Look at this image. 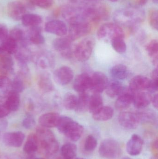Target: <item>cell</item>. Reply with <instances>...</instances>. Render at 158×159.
<instances>
[{"label": "cell", "mask_w": 158, "mask_h": 159, "mask_svg": "<svg viewBox=\"0 0 158 159\" xmlns=\"http://www.w3.org/2000/svg\"><path fill=\"white\" fill-rule=\"evenodd\" d=\"M145 12L143 8L131 6L119 8L114 14V20L117 24L125 27H135L145 19Z\"/></svg>", "instance_id": "6da1fadb"}, {"label": "cell", "mask_w": 158, "mask_h": 159, "mask_svg": "<svg viewBox=\"0 0 158 159\" xmlns=\"http://www.w3.org/2000/svg\"><path fill=\"white\" fill-rule=\"evenodd\" d=\"M82 7L85 20L90 23L107 20L109 18V9L103 3L92 2Z\"/></svg>", "instance_id": "7a4b0ae2"}, {"label": "cell", "mask_w": 158, "mask_h": 159, "mask_svg": "<svg viewBox=\"0 0 158 159\" xmlns=\"http://www.w3.org/2000/svg\"><path fill=\"white\" fill-rule=\"evenodd\" d=\"M58 131L73 142L79 140L84 129L83 126L67 116H61L57 126Z\"/></svg>", "instance_id": "3957f363"}, {"label": "cell", "mask_w": 158, "mask_h": 159, "mask_svg": "<svg viewBox=\"0 0 158 159\" xmlns=\"http://www.w3.org/2000/svg\"><path fill=\"white\" fill-rule=\"evenodd\" d=\"M36 135L38 143L46 154L52 155L57 152L59 144L52 131L41 126L36 129Z\"/></svg>", "instance_id": "277c9868"}, {"label": "cell", "mask_w": 158, "mask_h": 159, "mask_svg": "<svg viewBox=\"0 0 158 159\" xmlns=\"http://www.w3.org/2000/svg\"><path fill=\"white\" fill-rule=\"evenodd\" d=\"M93 38L87 37L78 43L73 48V56L81 62L88 60L92 56L95 46Z\"/></svg>", "instance_id": "5b68a950"}, {"label": "cell", "mask_w": 158, "mask_h": 159, "mask_svg": "<svg viewBox=\"0 0 158 159\" xmlns=\"http://www.w3.org/2000/svg\"><path fill=\"white\" fill-rule=\"evenodd\" d=\"M97 37L99 40L111 42L116 37L124 38V32L121 27L117 23H105L98 29Z\"/></svg>", "instance_id": "8992f818"}, {"label": "cell", "mask_w": 158, "mask_h": 159, "mask_svg": "<svg viewBox=\"0 0 158 159\" xmlns=\"http://www.w3.org/2000/svg\"><path fill=\"white\" fill-rule=\"evenodd\" d=\"M102 157L107 159H116L120 157L122 149L120 144L116 140L108 139L100 144L98 150Z\"/></svg>", "instance_id": "52a82bcc"}, {"label": "cell", "mask_w": 158, "mask_h": 159, "mask_svg": "<svg viewBox=\"0 0 158 159\" xmlns=\"http://www.w3.org/2000/svg\"><path fill=\"white\" fill-rule=\"evenodd\" d=\"M61 14L64 19L70 24L84 21L87 22L84 18L82 6H65L62 7Z\"/></svg>", "instance_id": "ba28073f"}, {"label": "cell", "mask_w": 158, "mask_h": 159, "mask_svg": "<svg viewBox=\"0 0 158 159\" xmlns=\"http://www.w3.org/2000/svg\"><path fill=\"white\" fill-rule=\"evenodd\" d=\"M72 41L68 36L59 37L54 40L53 47L56 51L61 54L63 57L70 59L73 56V49L72 47Z\"/></svg>", "instance_id": "9c48e42d"}, {"label": "cell", "mask_w": 158, "mask_h": 159, "mask_svg": "<svg viewBox=\"0 0 158 159\" xmlns=\"http://www.w3.org/2000/svg\"><path fill=\"white\" fill-rule=\"evenodd\" d=\"M92 30V25L89 22H80L70 24L68 36L72 41L87 35Z\"/></svg>", "instance_id": "30bf717a"}, {"label": "cell", "mask_w": 158, "mask_h": 159, "mask_svg": "<svg viewBox=\"0 0 158 159\" xmlns=\"http://www.w3.org/2000/svg\"><path fill=\"white\" fill-rule=\"evenodd\" d=\"M109 81L105 75L101 72H96L91 76V89L94 93H100L105 90Z\"/></svg>", "instance_id": "8fae6325"}, {"label": "cell", "mask_w": 158, "mask_h": 159, "mask_svg": "<svg viewBox=\"0 0 158 159\" xmlns=\"http://www.w3.org/2000/svg\"><path fill=\"white\" fill-rule=\"evenodd\" d=\"M119 123L127 129H134L139 126L140 121L137 114L130 112H124L119 115Z\"/></svg>", "instance_id": "7c38bea8"}, {"label": "cell", "mask_w": 158, "mask_h": 159, "mask_svg": "<svg viewBox=\"0 0 158 159\" xmlns=\"http://www.w3.org/2000/svg\"><path fill=\"white\" fill-rule=\"evenodd\" d=\"M74 76L73 70L68 66L59 67L53 73V78L55 81L62 86L67 85L71 82Z\"/></svg>", "instance_id": "4fadbf2b"}, {"label": "cell", "mask_w": 158, "mask_h": 159, "mask_svg": "<svg viewBox=\"0 0 158 159\" xmlns=\"http://www.w3.org/2000/svg\"><path fill=\"white\" fill-rule=\"evenodd\" d=\"M7 12L9 17L15 20H21L26 14V7L19 1H13L7 4Z\"/></svg>", "instance_id": "5bb4252c"}, {"label": "cell", "mask_w": 158, "mask_h": 159, "mask_svg": "<svg viewBox=\"0 0 158 159\" xmlns=\"http://www.w3.org/2000/svg\"><path fill=\"white\" fill-rule=\"evenodd\" d=\"M45 31L57 36L62 37L68 33V28L65 22L60 20H52L45 24Z\"/></svg>", "instance_id": "9a60e30c"}, {"label": "cell", "mask_w": 158, "mask_h": 159, "mask_svg": "<svg viewBox=\"0 0 158 159\" xmlns=\"http://www.w3.org/2000/svg\"><path fill=\"white\" fill-rule=\"evenodd\" d=\"M143 140L137 134L132 135L126 145V151L130 156H137L142 152L143 147Z\"/></svg>", "instance_id": "2e32d148"}, {"label": "cell", "mask_w": 158, "mask_h": 159, "mask_svg": "<svg viewBox=\"0 0 158 159\" xmlns=\"http://www.w3.org/2000/svg\"><path fill=\"white\" fill-rule=\"evenodd\" d=\"M25 137V134L20 131L6 133L3 136V142L7 146L19 148L22 145Z\"/></svg>", "instance_id": "e0dca14e"}, {"label": "cell", "mask_w": 158, "mask_h": 159, "mask_svg": "<svg viewBox=\"0 0 158 159\" xmlns=\"http://www.w3.org/2000/svg\"><path fill=\"white\" fill-rule=\"evenodd\" d=\"M150 80L143 75H136L131 80L129 89L133 92H138L148 89Z\"/></svg>", "instance_id": "ac0fdd59"}, {"label": "cell", "mask_w": 158, "mask_h": 159, "mask_svg": "<svg viewBox=\"0 0 158 159\" xmlns=\"http://www.w3.org/2000/svg\"><path fill=\"white\" fill-rule=\"evenodd\" d=\"M118 96L115 102V107L118 110L127 109L133 102V92L130 89H125L124 91Z\"/></svg>", "instance_id": "d6986e66"}, {"label": "cell", "mask_w": 158, "mask_h": 159, "mask_svg": "<svg viewBox=\"0 0 158 159\" xmlns=\"http://www.w3.org/2000/svg\"><path fill=\"white\" fill-rule=\"evenodd\" d=\"M91 86V76L88 74L82 73L75 78L73 82V88L78 92H86L90 89Z\"/></svg>", "instance_id": "ffe728a7"}, {"label": "cell", "mask_w": 158, "mask_h": 159, "mask_svg": "<svg viewBox=\"0 0 158 159\" xmlns=\"http://www.w3.org/2000/svg\"><path fill=\"white\" fill-rule=\"evenodd\" d=\"M61 116L57 113L51 112L41 115L39 119V123L45 128L57 127Z\"/></svg>", "instance_id": "44dd1931"}, {"label": "cell", "mask_w": 158, "mask_h": 159, "mask_svg": "<svg viewBox=\"0 0 158 159\" xmlns=\"http://www.w3.org/2000/svg\"><path fill=\"white\" fill-rule=\"evenodd\" d=\"M152 96L149 92L140 91L134 94V105L139 109H144L150 104Z\"/></svg>", "instance_id": "7402d4cb"}, {"label": "cell", "mask_w": 158, "mask_h": 159, "mask_svg": "<svg viewBox=\"0 0 158 159\" xmlns=\"http://www.w3.org/2000/svg\"><path fill=\"white\" fill-rule=\"evenodd\" d=\"M14 60L10 55L5 53L0 54V73L6 76L14 71Z\"/></svg>", "instance_id": "603a6c76"}, {"label": "cell", "mask_w": 158, "mask_h": 159, "mask_svg": "<svg viewBox=\"0 0 158 159\" xmlns=\"http://www.w3.org/2000/svg\"><path fill=\"white\" fill-rule=\"evenodd\" d=\"M27 37L28 41L35 45L42 44L45 42V38L42 34L41 29L39 26L30 28Z\"/></svg>", "instance_id": "cb8c5ba5"}, {"label": "cell", "mask_w": 158, "mask_h": 159, "mask_svg": "<svg viewBox=\"0 0 158 159\" xmlns=\"http://www.w3.org/2000/svg\"><path fill=\"white\" fill-rule=\"evenodd\" d=\"M5 104L10 112H15L19 108L20 104L19 93L11 91L6 96Z\"/></svg>", "instance_id": "d4e9b609"}, {"label": "cell", "mask_w": 158, "mask_h": 159, "mask_svg": "<svg viewBox=\"0 0 158 159\" xmlns=\"http://www.w3.org/2000/svg\"><path fill=\"white\" fill-rule=\"evenodd\" d=\"M126 88L118 80H113L109 82L106 89V93L108 96L111 98L119 96L125 90Z\"/></svg>", "instance_id": "484cf974"}, {"label": "cell", "mask_w": 158, "mask_h": 159, "mask_svg": "<svg viewBox=\"0 0 158 159\" xmlns=\"http://www.w3.org/2000/svg\"><path fill=\"white\" fill-rule=\"evenodd\" d=\"M18 48V43L8 36L7 38L2 41L0 45V54L2 53L10 55L15 54Z\"/></svg>", "instance_id": "4316f807"}, {"label": "cell", "mask_w": 158, "mask_h": 159, "mask_svg": "<svg viewBox=\"0 0 158 159\" xmlns=\"http://www.w3.org/2000/svg\"><path fill=\"white\" fill-rule=\"evenodd\" d=\"M114 115L113 108L109 106H103L98 111L92 114V117L95 120L104 121L112 118Z\"/></svg>", "instance_id": "83f0119b"}, {"label": "cell", "mask_w": 158, "mask_h": 159, "mask_svg": "<svg viewBox=\"0 0 158 159\" xmlns=\"http://www.w3.org/2000/svg\"><path fill=\"white\" fill-rule=\"evenodd\" d=\"M38 138L36 134H31L28 136L27 142L25 143L23 148V150L26 154L32 155L38 149Z\"/></svg>", "instance_id": "f1b7e54d"}, {"label": "cell", "mask_w": 158, "mask_h": 159, "mask_svg": "<svg viewBox=\"0 0 158 159\" xmlns=\"http://www.w3.org/2000/svg\"><path fill=\"white\" fill-rule=\"evenodd\" d=\"M110 73L114 79L123 80L129 76V72L126 66L122 64H118L111 68Z\"/></svg>", "instance_id": "f546056e"}, {"label": "cell", "mask_w": 158, "mask_h": 159, "mask_svg": "<svg viewBox=\"0 0 158 159\" xmlns=\"http://www.w3.org/2000/svg\"><path fill=\"white\" fill-rule=\"evenodd\" d=\"M22 24L25 27H31L39 26L42 22V18L37 14H25L21 19Z\"/></svg>", "instance_id": "4dcf8cb0"}, {"label": "cell", "mask_w": 158, "mask_h": 159, "mask_svg": "<svg viewBox=\"0 0 158 159\" xmlns=\"http://www.w3.org/2000/svg\"><path fill=\"white\" fill-rule=\"evenodd\" d=\"M103 107V98L99 93H94L90 97L88 109L90 113L94 114Z\"/></svg>", "instance_id": "1f68e13d"}, {"label": "cell", "mask_w": 158, "mask_h": 159, "mask_svg": "<svg viewBox=\"0 0 158 159\" xmlns=\"http://www.w3.org/2000/svg\"><path fill=\"white\" fill-rule=\"evenodd\" d=\"M146 51L150 58L152 62L157 67L158 64V42L157 39H154L149 42L146 46Z\"/></svg>", "instance_id": "d6a6232c"}, {"label": "cell", "mask_w": 158, "mask_h": 159, "mask_svg": "<svg viewBox=\"0 0 158 159\" xmlns=\"http://www.w3.org/2000/svg\"><path fill=\"white\" fill-rule=\"evenodd\" d=\"M90 96L86 92L80 93L78 98L77 106L75 111L77 113H83L89 109Z\"/></svg>", "instance_id": "836d02e7"}, {"label": "cell", "mask_w": 158, "mask_h": 159, "mask_svg": "<svg viewBox=\"0 0 158 159\" xmlns=\"http://www.w3.org/2000/svg\"><path fill=\"white\" fill-rule=\"evenodd\" d=\"M12 90V81L5 75H0V98H5Z\"/></svg>", "instance_id": "e575fe53"}, {"label": "cell", "mask_w": 158, "mask_h": 159, "mask_svg": "<svg viewBox=\"0 0 158 159\" xmlns=\"http://www.w3.org/2000/svg\"><path fill=\"white\" fill-rule=\"evenodd\" d=\"M141 111L136 113L140 122L147 123H154L156 122L157 117L155 112L151 110L142 109Z\"/></svg>", "instance_id": "d590c367"}, {"label": "cell", "mask_w": 158, "mask_h": 159, "mask_svg": "<svg viewBox=\"0 0 158 159\" xmlns=\"http://www.w3.org/2000/svg\"><path fill=\"white\" fill-rule=\"evenodd\" d=\"M15 55L16 59L24 67L26 66L31 59L30 51L26 48V47L22 46L20 49L18 48Z\"/></svg>", "instance_id": "8d00e7d4"}, {"label": "cell", "mask_w": 158, "mask_h": 159, "mask_svg": "<svg viewBox=\"0 0 158 159\" xmlns=\"http://www.w3.org/2000/svg\"><path fill=\"white\" fill-rule=\"evenodd\" d=\"M77 146L71 143L65 144L61 148L62 157L66 159H74L77 155Z\"/></svg>", "instance_id": "74e56055"}, {"label": "cell", "mask_w": 158, "mask_h": 159, "mask_svg": "<svg viewBox=\"0 0 158 159\" xmlns=\"http://www.w3.org/2000/svg\"><path fill=\"white\" fill-rule=\"evenodd\" d=\"M8 37L15 40L16 42L20 43L22 46L26 47L28 44V37L26 38V35L23 31L19 28H15L10 31Z\"/></svg>", "instance_id": "f35d334b"}, {"label": "cell", "mask_w": 158, "mask_h": 159, "mask_svg": "<svg viewBox=\"0 0 158 159\" xmlns=\"http://www.w3.org/2000/svg\"><path fill=\"white\" fill-rule=\"evenodd\" d=\"M39 88L44 92H49L53 90L54 86L53 82L47 75H42L38 80Z\"/></svg>", "instance_id": "ab89813d"}, {"label": "cell", "mask_w": 158, "mask_h": 159, "mask_svg": "<svg viewBox=\"0 0 158 159\" xmlns=\"http://www.w3.org/2000/svg\"><path fill=\"white\" fill-rule=\"evenodd\" d=\"M78 98L74 93H66L63 100V105L65 108L68 110L75 109L77 106Z\"/></svg>", "instance_id": "60d3db41"}, {"label": "cell", "mask_w": 158, "mask_h": 159, "mask_svg": "<svg viewBox=\"0 0 158 159\" xmlns=\"http://www.w3.org/2000/svg\"><path fill=\"white\" fill-rule=\"evenodd\" d=\"M52 55L48 53L41 54L37 60V64L41 68L47 69L52 67L53 64V60Z\"/></svg>", "instance_id": "b9f144b4"}, {"label": "cell", "mask_w": 158, "mask_h": 159, "mask_svg": "<svg viewBox=\"0 0 158 159\" xmlns=\"http://www.w3.org/2000/svg\"><path fill=\"white\" fill-rule=\"evenodd\" d=\"M110 42L112 48L116 52L120 54L126 52L127 50V45L123 37H116L112 39Z\"/></svg>", "instance_id": "7bdbcfd3"}, {"label": "cell", "mask_w": 158, "mask_h": 159, "mask_svg": "<svg viewBox=\"0 0 158 159\" xmlns=\"http://www.w3.org/2000/svg\"><path fill=\"white\" fill-rule=\"evenodd\" d=\"M148 22L150 27L154 30H158V12L156 8L151 9L148 13Z\"/></svg>", "instance_id": "ee69618b"}, {"label": "cell", "mask_w": 158, "mask_h": 159, "mask_svg": "<svg viewBox=\"0 0 158 159\" xmlns=\"http://www.w3.org/2000/svg\"><path fill=\"white\" fill-rule=\"evenodd\" d=\"M97 141L96 138L92 135H89L86 137L84 142V148L86 151L92 152L96 148Z\"/></svg>", "instance_id": "f6af8a7d"}, {"label": "cell", "mask_w": 158, "mask_h": 159, "mask_svg": "<svg viewBox=\"0 0 158 159\" xmlns=\"http://www.w3.org/2000/svg\"><path fill=\"white\" fill-rule=\"evenodd\" d=\"M152 79L150 80V84L148 87V91L149 93H154L157 91L158 89V70L155 69L152 71Z\"/></svg>", "instance_id": "bcb514c9"}, {"label": "cell", "mask_w": 158, "mask_h": 159, "mask_svg": "<svg viewBox=\"0 0 158 159\" xmlns=\"http://www.w3.org/2000/svg\"><path fill=\"white\" fill-rule=\"evenodd\" d=\"M25 89V83L20 77H16L12 81V90L20 93Z\"/></svg>", "instance_id": "7dc6e473"}, {"label": "cell", "mask_w": 158, "mask_h": 159, "mask_svg": "<svg viewBox=\"0 0 158 159\" xmlns=\"http://www.w3.org/2000/svg\"><path fill=\"white\" fill-rule=\"evenodd\" d=\"M32 4L41 8H49L53 5V0H31Z\"/></svg>", "instance_id": "c3c4849f"}, {"label": "cell", "mask_w": 158, "mask_h": 159, "mask_svg": "<svg viewBox=\"0 0 158 159\" xmlns=\"http://www.w3.org/2000/svg\"><path fill=\"white\" fill-rule=\"evenodd\" d=\"M36 124V121L34 118L31 116L28 115L22 121V126L24 128L28 129L33 128Z\"/></svg>", "instance_id": "681fc988"}, {"label": "cell", "mask_w": 158, "mask_h": 159, "mask_svg": "<svg viewBox=\"0 0 158 159\" xmlns=\"http://www.w3.org/2000/svg\"><path fill=\"white\" fill-rule=\"evenodd\" d=\"M8 36V29L6 25L0 24V41H4Z\"/></svg>", "instance_id": "f907efd6"}, {"label": "cell", "mask_w": 158, "mask_h": 159, "mask_svg": "<svg viewBox=\"0 0 158 159\" xmlns=\"http://www.w3.org/2000/svg\"><path fill=\"white\" fill-rule=\"evenodd\" d=\"M10 112H11L9 111V109L7 108L5 104V103H0V119L3 118L4 117L6 116Z\"/></svg>", "instance_id": "816d5d0a"}, {"label": "cell", "mask_w": 158, "mask_h": 159, "mask_svg": "<svg viewBox=\"0 0 158 159\" xmlns=\"http://www.w3.org/2000/svg\"><path fill=\"white\" fill-rule=\"evenodd\" d=\"M151 149L153 153H154V156L157 157L158 150V140L157 138L156 139L151 145Z\"/></svg>", "instance_id": "f5cc1de1"}, {"label": "cell", "mask_w": 158, "mask_h": 159, "mask_svg": "<svg viewBox=\"0 0 158 159\" xmlns=\"http://www.w3.org/2000/svg\"><path fill=\"white\" fill-rule=\"evenodd\" d=\"M147 2H148V0H135V5L134 6L138 7H143L146 4Z\"/></svg>", "instance_id": "db71d44e"}, {"label": "cell", "mask_w": 158, "mask_h": 159, "mask_svg": "<svg viewBox=\"0 0 158 159\" xmlns=\"http://www.w3.org/2000/svg\"><path fill=\"white\" fill-rule=\"evenodd\" d=\"M151 102L155 108L157 109L158 107V94H156L153 97H152Z\"/></svg>", "instance_id": "11a10c76"}, {"label": "cell", "mask_w": 158, "mask_h": 159, "mask_svg": "<svg viewBox=\"0 0 158 159\" xmlns=\"http://www.w3.org/2000/svg\"><path fill=\"white\" fill-rule=\"evenodd\" d=\"M27 159H44L43 158H41L40 157H34V156H32V155H31V156H30L29 157L27 158Z\"/></svg>", "instance_id": "9f6ffc18"}, {"label": "cell", "mask_w": 158, "mask_h": 159, "mask_svg": "<svg viewBox=\"0 0 158 159\" xmlns=\"http://www.w3.org/2000/svg\"><path fill=\"white\" fill-rule=\"evenodd\" d=\"M152 2L155 4H158V0H152Z\"/></svg>", "instance_id": "6f0895ef"}, {"label": "cell", "mask_w": 158, "mask_h": 159, "mask_svg": "<svg viewBox=\"0 0 158 159\" xmlns=\"http://www.w3.org/2000/svg\"><path fill=\"white\" fill-rule=\"evenodd\" d=\"M109 1L111 2H117L119 0H109Z\"/></svg>", "instance_id": "680465c9"}, {"label": "cell", "mask_w": 158, "mask_h": 159, "mask_svg": "<svg viewBox=\"0 0 158 159\" xmlns=\"http://www.w3.org/2000/svg\"><path fill=\"white\" fill-rule=\"evenodd\" d=\"M150 159H158L157 157H155L154 156V157H152Z\"/></svg>", "instance_id": "91938a15"}, {"label": "cell", "mask_w": 158, "mask_h": 159, "mask_svg": "<svg viewBox=\"0 0 158 159\" xmlns=\"http://www.w3.org/2000/svg\"><path fill=\"white\" fill-rule=\"evenodd\" d=\"M122 159H131L130 157H125L123 158Z\"/></svg>", "instance_id": "94428289"}, {"label": "cell", "mask_w": 158, "mask_h": 159, "mask_svg": "<svg viewBox=\"0 0 158 159\" xmlns=\"http://www.w3.org/2000/svg\"><path fill=\"white\" fill-rule=\"evenodd\" d=\"M57 159H66L64 158H63V157H61L58 158Z\"/></svg>", "instance_id": "6125c7cd"}, {"label": "cell", "mask_w": 158, "mask_h": 159, "mask_svg": "<svg viewBox=\"0 0 158 159\" xmlns=\"http://www.w3.org/2000/svg\"><path fill=\"white\" fill-rule=\"evenodd\" d=\"M88 1H92V2H94V1H98V0H87Z\"/></svg>", "instance_id": "be15d7a7"}, {"label": "cell", "mask_w": 158, "mask_h": 159, "mask_svg": "<svg viewBox=\"0 0 158 159\" xmlns=\"http://www.w3.org/2000/svg\"><path fill=\"white\" fill-rule=\"evenodd\" d=\"M75 159H85L82 158H76Z\"/></svg>", "instance_id": "e7e4bbea"}, {"label": "cell", "mask_w": 158, "mask_h": 159, "mask_svg": "<svg viewBox=\"0 0 158 159\" xmlns=\"http://www.w3.org/2000/svg\"></svg>", "instance_id": "03108f58"}, {"label": "cell", "mask_w": 158, "mask_h": 159, "mask_svg": "<svg viewBox=\"0 0 158 159\" xmlns=\"http://www.w3.org/2000/svg\"><path fill=\"white\" fill-rule=\"evenodd\" d=\"M0 135H1V134H0Z\"/></svg>", "instance_id": "003e7915"}]
</instances>
